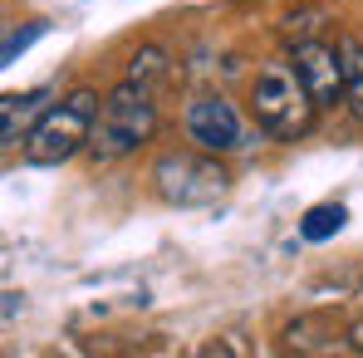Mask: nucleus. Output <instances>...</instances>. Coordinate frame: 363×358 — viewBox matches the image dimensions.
Instances as JSON below:
<instances>
[{
	"label": "nucleus",
	"mask_w": 363,
	"mask_h": 358,
	"mask_svg": "<svg viewBox=\"0 0 363 358\" xmlns=\"http://www.w3.org/2000/svg\"><path fill=\"white\" fill-rule=\"evenodd\" d=\"M99 108H104V99H99L94 89L64 94L60 104H50L40 118L30 123L20 157H25L30 167H60V162H69L74 152H89V138H94Z\"/></svg>",
	"instance_id": "1"
},
{
	"label": "nucleus",
	"mask_w": 363,
	"mask_h": 358,
	"mask_svg": "<svg viewBox=\"0 0 363 358\" xmlns=\"http://www.w3.org/2000/svg\"><path fill=\"white\" fill-rule=\"evenodd\" d=\"M157 128V104H152V89L123 79L118 89L104 99L99 118H94V138H89V157L99 167H113L128 152H138Z\"/></svg>",
	"instance_id": "2"
},
{
	"label": "nucleus",
	"mask_w": 363,
	"mask_h": 358,
	"mask_svg": "<svg viewBox=\"0 0 363 358\" xmlns=\"http://www.w3.org/2000/svg\"><path fill=\"white\" fill-rule=\"evenodd\" d=\"M250 108H255V123L270 133V138H285L295 142L300 133H309L314 123V94L304 89L295 60H270L255 69V84H250Z\"/></svg>",
	"instance_id": "3"
},
{
	"label": "nucleus",
	"mask_w": 363,
	"mask_h": 358,
	"mask_svg": "<svg viewBox=\"0 0 363 358\" xmlns=\"http://www.w3.org/2000/svg\"><path fill=\"white\" fill-rule=\"evenodd\" d=\"M152 186L172 206H211L231 191V177L216 162V152L196 147V152H162L152 162Z\"/></svg>",
	"instance_id": "4"
},
{
	"label": "nucleus",
	"mask_w": 363,
	"mask_h": 358,
	"mask_svg": "<svg viewBox=\"0 0 363 358\" xmlns=\"http://www.w3.org/2000/svg\"><path fill=\"white\" fill-rule=\"evenodd\" d=\"M182 128H186V138H191L196 147H206V152H216V157L250 147V128H245V118L236 113V104H231L226 94H201V99H191L186 113H182Z\"/></svg>",
	"instance_id": "5"
},
{
	"label": "nucleus",
	"mask_w": 363,
	"mask_h": 358,
	"mask_svg": "<svg viewBox=\"0 0 363 358\" xmlns=\"http://www.w3.org/2000/svg\"><path fill=\"white\" fill-rule=\"evenodd\" d=\"M295 69H300L304 89L314 94V104L319 108H334L339 99H344V55H339V45H324V40H304L295 45Z\"/></svg>",
	"instance_id": "6"
},
{
	"label": "nucleus",
	"mask_w": 363,
	"mask_h": 358,
	"mask_svg": "<svg viewBox=\"0 0 363 358\" xmlns=\"http://www.w3.org/2000/svg\"><path fill=\"white\" fill-rule=\"evenodd\" d=\"M40 104H45V89H30V94H5V99H0V142H5V147L25 142V123L40 118Z\"/></svg>",
	"instance_id": "7"
},
{
	"label": "nucleus",
	"mask_w": 363,
	"mask_h": 358,
	"mask_svg": "<svg viewBox=\"0 0 363 358\" xmlns=\"http://www.w3.org/2000/svg\"><path fill=\"white\" fill-rule=\"evenodd\" d=\"M123 79H133V84H143V89H162L167 79H172V55L162 50V45H138L133 50V60H128V74Z\"/></svg>",
	"instance_id": "8"
},
{
	"label": "nucleus",
	"mask_w": 363,
	"mask_h": 358,
	"mask_svg": "<svg viewBox=\"0 0 363 358\" xmlns=\"http://www.w3.org/2000/svg\"><path fill=\"white\" fill-rule=\"evenodd\" d=\"M339 55H344V104L363 118V40L344 35L339 40Z\"/></svg>",
	"instance_id": "9"
},
{
	"label": "nucleus",
	"mask_w": 363,
	"mask_h": 358,
	"mask_svg": "<svg viewBox=\"0 0 363 358\" xmlns=\"http://www.w3.org/2000/svg\"><path fill=\"white\" fill-rule=\"evenodd\" d=\"M349 221V211L339 206V201H324V206H309L304 211V221H300V236L304 240H329L339 226Z\"/></svg>",
	"instance_id": "10"
},
{
	"label": "nucleus",
	"mask_w": 363,
	"mask_h": 358,
	"mask_svg": "<svg viewBox=\"0 0 363 358\" xmlns=\"http://www.w3.org/2000/svg\"><path fill=\"white\" fill-rule=\"evenodd\" d=\"M40 35H45V20H30V25H25L20 35H10V40H5V55H0V60L15 64L20 55H25V50H30V45H35V40H40Z\"/></svg>",
	"instance_id": "11"
}]
</instances>
